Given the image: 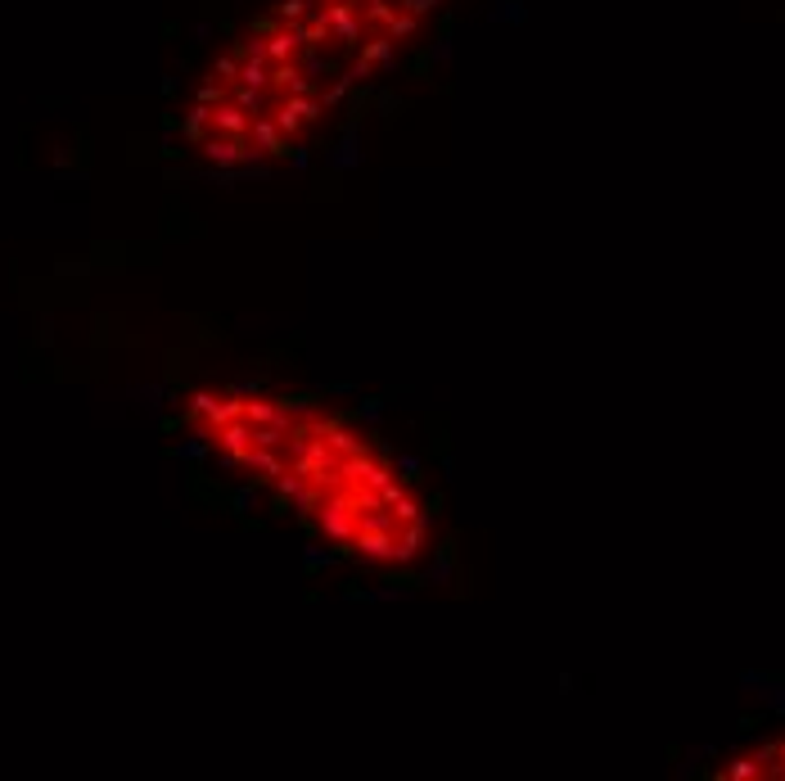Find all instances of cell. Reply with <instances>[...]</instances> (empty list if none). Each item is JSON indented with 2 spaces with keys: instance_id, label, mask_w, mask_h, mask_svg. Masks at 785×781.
<instances>
[{
  "instance_id": "obj_1",
  "label": "cell",
  "mask_w": 785,
  "mask_h": 781,
  "mask_svg": "<svg viewBox=\"0 0 785 781\" xmlns=\"http://www.w3.org/2000/svg\"><path fill=\"white\" fill-rule=\"evenodd\" d=\"M194 429L208 447L267 479L334 551L398 564L424 546V510L384 452L343 416L307 398L199 393Z\"/></svg>"
},
{
  "instance_id": "obj_2",
  "label": "cell",
  "mask_w": 785,
  "mask_h": 781,
  "mask_svg": "<svg viewBox=\"0 0 785 781\" xmlns=\"http://www.w3.org/2000/svg\"><path fill=\"white\" fill-rule=\"evenodd\" d=\"M433 0H285L199 86L190 131L208 154H285L330 99L388 59Z\"/></svg>"
}]
</instances>
